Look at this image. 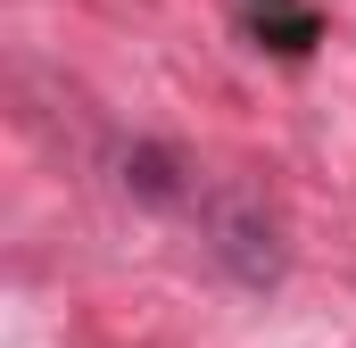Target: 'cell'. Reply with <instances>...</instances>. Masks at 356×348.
Masks as SVG:
<instances>
[{"label": "cell", "mask_w": 356, "mask_h": 348, "mask_svg": "<svg viewBox=\"0 0 356 348\" xmlns=\"http://www.w3.org/2000/svg\"><path fill=\"white\" fill-rule=\"evenodd\" d=\"M207 232H216V258L232 265L241 282H273L282 274V241H273V216L241 191H216L207 199Z\"/></svg>", "instance_id": "cell-1"}, {"label": "cell", "mask_w": 356, "mask_h": 348, "mask_svg": "<svg viewBox=\"0 0 356 348\" xmlns=\"http://www.w3.org/2000/svg\"><path fill=\"white\" fill-rule=\"evenodd\" d=\"M124 182H133L141 199H175V158H166V150H133V158H124Z\"/></svg>", "instance_id": "cell-2"}]
</instances>
